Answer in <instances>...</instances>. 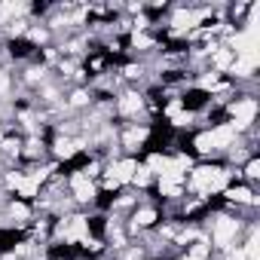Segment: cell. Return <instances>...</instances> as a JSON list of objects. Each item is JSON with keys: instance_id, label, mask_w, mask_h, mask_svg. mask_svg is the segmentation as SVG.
Segmentation results:
<instances>
[]
</instances>
